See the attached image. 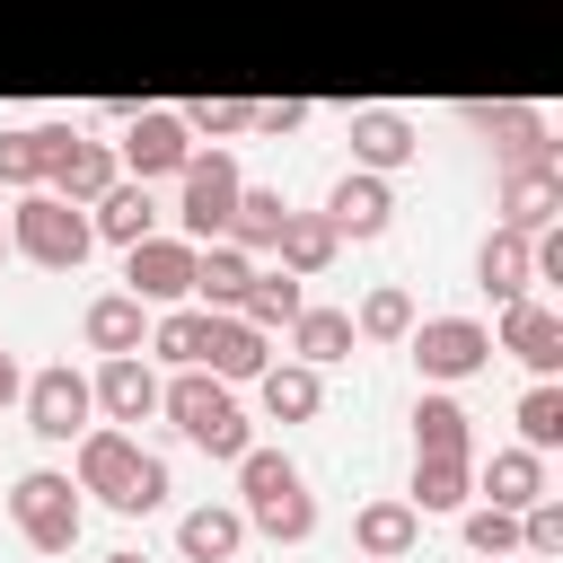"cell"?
Wrapping results in <instances>:
<instances>
[{"label":"cell","mask_w":563,"mask_h":563,"mask_svg":"<svg viewBox=\"0 0 563 563\" xmlns=\"http://www.w3.org/2000/svg\"><path fill=\"white\" fill-rule=\"evenodd\" d=\"M79 493H97L106 510H123V519H141V510H158L167 501V457H150L123 422H88L79 431V475H70Z\"/></svg>","instance_id":"cell-1"},{"label":"cell","mask_w":563,"mask_h":563,"mask_svg":"<svg viewBox=\"0 0 563 563\" xmlns=\"http://www.w3.org/2000/svg\"><path fill=\"white\" fill-rule=\"evenodd\" d=\"M229 466H238V510H246V528H264V537H282V545L317 537V493H308V475H299L282 449H238Z\"/></svg>","instance_id":"cell-2"},{"label":"cell","mask_w":563,"mask_h":563,"mask_svg":"<svg viewBox=\"0 0 563 563\" xmlns=\"http://www.w3.org/2000/svg\"><path fill=\"white\" fill-rule=\"evenodd\" d=\"M9 246H18L26 264H44V273H79L88 246H97L88 202H62L53 185H26V202L9 211Z\"/></svg>","instance_id":"cell-3"},{"label":"cell","mask_w":563,"mask_h":563,"mask_svg":"<svg viewBox=\"0 0 563 563\" xmlns=\"http://www.w3.org/2000/svg\"><path fill=\"white\" fill-rule=\"evenodd\" d=\"M158 405H167V422H176L202 457H238V449H255V431H246L229 378H211V369H176V378L158 387Z\"/></svg>","instance_id":"cell-4"},{"label":"cell","mask_w":563,"mask_h":563,"mask_svg":"<svg viewBox=\"0 0 563 563\" xmlns=\"http://www.w3.org/2000/svg\"><path fill=\"white\" fill-rule=\"evenodd\" d=\"M9 519H18V537H26L35 554H70V545H79V528H88V501H79V484H70V475L35 466V475H18V484H9Z\"/></svg>","instance_id":"cell-5"},{"label":"cell","mask_w":563,"mask_h":563,"mask_svg":"<svg viewBox=\"0 0 563 563\" xmlns=\"http://www.w3.org/2000/svg\"><path fill=\"white\" fill-rule=\"evenodd\" d=\"M176 185H185V194H176L185 238H194V246H211V238L229 229V211H238V185H246V176H238V158H229V150H194V158L176 167Z\"/></svg>","instance_id":"cell-6"},{"label":"cell","mask_w":563,"mask_h":563,"mask_svg":"<svg viewBox=\"0 0 563 563\" xmlns=\"http://www.w3.org/2000/svg\"><path fill=\"white\" fill-rule=\"evenodd\" d=\"M405 352L422 361V378H475L493 361V325H475V317H413Z\"/></svg>","instance_id":"cell-7"},{"label":"cell","mask_w":563,"mask_h":563,"mask_svg":"<svg viewBox=\"0 0 563 563\" xmlns=\"http://www.w3.org/2000/svg\"><path fill=\"white\" fill-rule=\"evenodd\" d=\"M123 282H132V299L141 308H176V299H194V238H132L123 246Z\"/></svg>","instance_id":"cell-8"},{"label":"cell","mask_w":563,"mask_h":563,"mask_svg":"<svg viewBox=\"0 0 563 563\" xmlns=\"http://www.w3.org/2000/svg\"><path fill=\"white\" fill-rule=\"evenodd\" d=\"M18 396H26V431H35V440H79V431H88V413H97V396H88V378H79L70 361L35 369Z\"/></svg>","instance_id":"cell-9"},{"label":"cell","mask_w":563,"mask_h":563,"mask_svg":"<svg viewBox=\"0 0 563 563\" xmlns=\"http://www.w3.org/2000/svg\"><path fill=\"white\" fill-rule=\"evenodd\" d=\"M114 158H123V176H141V185H150V176H176V167L194 158V132H185V114L141 106V114L123 123V150H114Z\"/></svg>","instance_id":"cell-10"},{"label":"cell","mask_w":563,"mask_h":563,"mask_svg":"<svg viewBox=\"0 0 563 563\" xmlns=\"http://www.w3.org/2000/svg\"><path fill=\"white\" fill-rule=\"evenodd\" d=\"M493 352H510V361H528L537 378H554V361H563V317L545 308V299H501V334H493Z\"/></svg>","instance_id":"cell-11"},{"label":"cell","mask_w":563,"mask_h":563,"mask_svg":"<svg viewBox=\"0 0 563 563\" xmlns=\"http://www.w3.org/2000/svg\"><path fill=\"white\" fill-rule=\"evenodd\" d=\"M563 211V158H528V167H501V229H554Z\"/></svg>","instance_id":"cell-12"},{"label":"cell","mask_w":563,"mask_h":563,"mask_svg":"<svg viewBox=\"0 0 563 563\" xmlns=\"http://www.w3.org/2000/svg\"><path fill=\"white\" fill-rule=\"evenodd\" d=\"M88 396H97L106 422H150L158 413V369L141 352H106V369L88 378Z\"/></svg>","instance_id":"cell-13"},{"label":"cell","mask_w":563,"mask_h":563,"mask_svg":"<svg viewBox=\"0 0 563 563\" xmlns=\"http://www.w3.org/2000/svg\"><path fill=\"white\" fill-rule=\"evenodd\" d=\"M466 123H475V132H493V150H501V167H528V158H554V132H545V114H537V106H466Z\"/></svg>","instance_id":"cell-14"},{"label":"cell","mask_w":563,"mask_h":563,"mask_svg":"<svg viewBox=\"0 0 563 563\" xmlns=\"http://www.w3.org/2000/svg\"><path fill=\"white\" fill-rule=\"evenodd\" d=\"M413 150H422V132H413L396 106H361V114H352V167L387 176V167H405Z\"/></svg>","instance_id":"cell-15"},{"label":"cell","mask_w":563,"mask_h":563,"mask_svg":"<svg viewBox=\"0 0 563 563\" xmlns=\"http://www.w3.org/2000/svg\"><path fill=\"white\" fill-rule=\"evenodd\" d=\"M387 211H396V194H387V176H369V167L334 176V194H325L334 238H378V229H387Z\"/></svg>","instance_id":"cell-16"},{"label":"cell","mask_w":563,"mask_h":563,"mask_svg":"<svg viewBox=\"0 0 563 563\" xmlns=\"http://www.w3.org/2000/svg\"><path fill=\"white\" fill-rule=\"evenodd\" d=\"M264 361H273V352H264V325H246L238 308H220V317H211V334H202V361H194V369H211V378H229V387H238V378H255Z\"/></svg>","instance_id":"cell-17"},{"label":"cell","mask_w":563,"mask_h":563,"mask_svg":"<svg viewBox=\"0 0 563 563\" xmlns=\"http://www.w3.org/2000/svg\"><path fill=\"white\" fill-rule=\"evenodd\" d=\"M114 176H123V158H114V150H106V141H88V132H70V141H62V158H53V176H44V185H53V194H62V202H97V194H106V185H114Z\"/></svg>","instance_id":"cell-18"},{"label":"cell","mask_w":563,"mask_h":563,"mask_svg":"<svg viewBox=\"0 0 563 563\" xmlns=\"http://www.w3.org/2000/svg\"><path fill=\"white\" fill-rule=\"evenodd\" d=\"M88 229H97L106 246H132V238H150V229H158V202H150V185H141V176H114V185L88 202Z\"/></svg>","instance_id":"cell-19"},{"label":"cell","mask_w":563,"mask_h":563,"mask_svg":"<svg viewBox=\"0 0 563 563\" xmlns=\"http://www.w3.org/2000/svg\"><path fill=\"white\" fill-rule=\"evenodd\" d=\"M246 282H255V255L246 246H229V238H211V246H194V299L220 317V308H238L246 299Z\"/></svg>","instance_id":"cell-20"},{"label":"cell","mask_w":563,"mask_h":563,"mask_svg":"<svg viewBox=\"0 0 563 563\" xmlns=\"http://www.w3.org/2000/svg\"><path fill=\"white\" fill-rule=\"evenodd\" d=\"M79 334H88V352H141L150 343V308L132 290H106V299H88Z\"/></svg>","instance_id":"cell-21"},{"label":"cell","mask_w":563,"mask_h":563,"mask_svg":"<svg viewBox=\"0 0 563 563\" xmlns=\"http://www.w3.org/2000/svg\"><path fill=\"white\" fill-rule=\"evenodd\" d=\"M255 396H264L273 422H308V413L325 405V378H317L308 361H264V369H255Z\"/></svg>","instance_id":"cell-22"},{"label":"cell","mask_w":563,"mask_h":563,"mask_svg":"<svg viewBox=\"0 0 563 563\" xmlns=\"http://www.w3.org/2000/svg\"><path fill=\"white\" fill-rule=\"evenodd\" d=\"M352 537H361V554H369V563H405V554H413V537H422V510L387 493V501H369V510L352 519Z\"/></svg>","instance_id":"cell-23"},{"label":"cell","mask_w":563,"mask_h":563,"mask_svg":"<svg viewBox=\"0 0 563 563\" xmlns=\"http://www.w3.org/2000/svg\"><path fill=\"white\" fill-rule=\"evenodd\" d=\"M176 545H185V563H229V554L246 545V510L202 501V510H185V519H176Z\"/></svg>","instance_id":"cell-24"},{"label":"cell","mask_w":563,"mask_h":563,"mask_svg":"<svg viewBox=\"0 0 563 563\" xmlns=\"http://www.w3.org/2000/svg\"><path fill=\"white\" fill-rule=\"evenodd\" d=\"M62 141H70V123H18V132H0V185H44L53 158H62Z\"/></svg>","instance_id":"cell-25"},{"label":"cell","mask_w":563,"mask_h":563,"mask_svg":"<svg viewBox=\"0 0 563 563\" xmlns=\"http://www.w3.org/2000/svg\"><path fill=\"white\" fill-rule=\"evenodd\" d=\"M334 246H343V238H334V220H325V211H290V220H282V238H273L282 273H299V282H317V273L334 264Z\"/></svg>","instance_id":"cell-26"},{"label":"cell","mask_w":563,"mask_h":563,"mask_svg":"<svg viewBox=\"0 0 563 563\" xmlns=\"http://www.w3.org/2000/svg\"><path fill=\"white\" fill-rule=\"evenodd\" d=\"M361 334H352V308H299L290 317V361H308V369H325V361H343Z\"/></svg>","instance_id":"cell-27"},{"label":"cell","mask_w":563,"mask_h":563,"mask_svg":"<svg viewBox=\"0 0 563 563\" xmlns=\"http://www.w3.org/2000/svg\"><path fill=\"white\" fill-rule=\"evenodd\" d=\"M282 220H290V202L273 194V185H238V211H229V246H246V255H264L273 238H282Z\"/></svg>","instance_id":"cell-28"},{"label":"cell","mask_w":563,"mask_h":563,"mask_svg":"<svg viewBox=\"0 0 563 563\" xmlns=\"http://www.w3.org/2000/svg\"><path fill=\"white\" fill-rule=\"evenodd\" d=\"M475 282L493 290V299H519L537 273H528V229H493L484 246H475Z\"/></svg>","instance_id":"cell-29"},{"label":"cell","mask_w":563,"mask_h":563,"mask_svg":"<svg viewBox=\"0 0 563 563\" xmlns=\"http://www.w3.org/2000/svg\"><path fill=\"white\" fill-rule=\"evenodd\" d=\"M484 493H493L501 510H528V501L545 493V449H493V466H484Z\"/></svg>","instance_id":"cell-30"},{"label":"cell","mask_w":563,"mask_h":563,"mask_svg":"<svg viewBox=\"0 0 563 563\" xmlns=\"http://www.w3.org/2000/svg\"><path fill=\"white\" fill-rule=\"evenodd\" d=\"M202 334H211V308H185V299H176V308H158V317H150V352H158V361H176V369H194V361H202Z\"/></svg>","instance_id":"cell-31"},{"label":"cell","mask_w":563,"mask_h":563,"mask_svg":"<svg viewBox=\"0 0 563 563\" xmlns=\"http://www.w3.org/2000/svg\"><path fill=\"white\" fill-rule=\"evenodd\" d=\"M413 457H466V405L457 396H422L413 405Z\"/></svg>","instance_id":"cell-32"},{"label":"cell","mask_w":563,"mask_h":563,"mask_svg":"<svg viewBox=\"0 0 563 563\" xmlns=\"http://www.w3.org/2000/svg\"><path fill=\"white\" fill-rule=\"evenodd\" d=\"M299 308H308L299 273H255V282H246V299H238V317H246V325H264V334H273V325H290Z\"/></svg>","instance_id":"cell-33"},{"label":"cell","mask_w":563,"mask_h":563,"mask_svg":"<svg viewBox=\"0 0 563 563\" xmlns=\"http://www.w3.org/2000/svg\"><path fill=\"white\" fill-rule=\"evenodd\" d=\"M466 484H475V466L466 457H413V510H466Z\"/></svg>","instance_id":"cell-34"},{"label":"cell","mask_w":563,"mask_h":563,"mask_svg":"<svg viewBox=\"0 0 563 563\" xmlns=\"http://www.w3.org/2000/svg\"><path fill=\"white\" fill-rule=\"evenodd\" d=\"M405 325H413V290H396V282H378L352 308V334H369V343H405Z\"/></svg>","instance_id":"cell-35"},{"label":"cell","mask_w":563,"mask_h":563,"mask_svg":"<svg viewBox=\"0 0 563 563\" xmlns=\"http://www.w3.org/2000/svg\"><path fill=\"white\" fill-rule=\"evenodd\" d=\"M554 440H563V387L537 378V387L519 396V449H554Z\"/></svg>","instance_id":"cell-36"},{"label":"cell","mask_w":563,"mask_h":563,"mask_svg":"<svg viewBox=\"0 0 563 563\" xmlns=\"http://www.w3.org/2000/svg\"><path fill=\"white\" fill-rule=\"evenodd\" d=\"M185 132H211V141H229V132H255V106H246V97H202V106L185 114Z\"/></svg>","instance_id":"cell-37"},{"label":"cell","mask_w":563,"mask_h":563,"mask_svg":"<svg viewBox=\"0 0 563 563\" xmlns=\"http://www.w3.org/2000/svg\"><path fill=\"white\" fill-rule=\"evenodd\" d=\"M466 545H475V554H510V545H519V510H501V501L466 510Z\"/></svg>","instance_id":"cell-38"},{"label":"cell","mask_w":563,"mask_h":563,"mask_svg":"<svg viewBox=\"0 0 563 563\" xmlns=\"http://www.w3.org/2000/svg\"><path fill=\"white\" fill-rule=\"evenodd\" d=\"M519 545H528V554H563V501H554V493H537V501L519 510Z\"/></svg>","instance_id":"cell-39"},{"label":"cell","mask_w":563,"mask_h":563,"mask_svg":"<svg viewBox=\"0 0 563 563\" xmlns=\"http://www.w3.org/2000/svg\"><path fill=\"white\" fill-rule=\"evenodd\" d=\"M308 123V97H273V106H255V132H299Z\"/></svg>","instance_id":"cell-40"},{"label":"cell","mask_w":563,"mask_h":563,"mask_svg":"<svg viewBox=\"0 0 563 563\" xmlns=\"http://www.w3.org/2000/svg\"><path fill=\"white\" fill-rule=\"evenodd\" d=\"M18 387H26V378H18V361H9V343H0V405H9Z\"/></svg>","instance_id":"cell-41"},{"label":"cell","mask_w":563,"mask_h":563,"mask_svg":"<svg viewBox=\"0 0 563 563\" xmlns=\"http://www.w3.org/2000/svg\"><path fill=\"white\" fill-rule=\"evenodd\" d=\"M106 563H150V554H132V545H123V554H106Z\"/></svg>","instance_id":"cell-42"},{"label":"cell","mask_w":563,"mask_h":563,"mask_svg":"<svg viewBox=\"0 0 563 563\" xmlns=\"http://www.w3.org/2000/svg\"><path fill=\"white\" fill-rule=\"evenodd\" d=\"M0 255H9V220H0Z\"/></svg>","instance_id":"cell-43"}]
</instances>
